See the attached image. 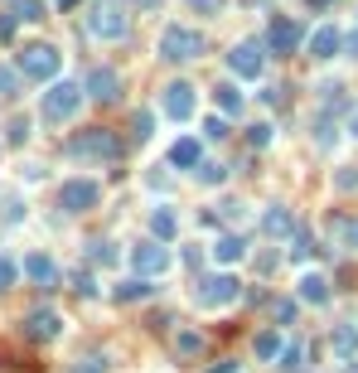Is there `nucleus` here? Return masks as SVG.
Segmentation results:
<instances>
[{"instance_id": "f257e3e1", "label": "nucleus", "mask_w": 358, "mask_h": 373, "mask_svg": "<svg viewBox=\"0 0 358 373\" xmlns=\"http://www.w3.org/2000/svg\"><path fill=\"white\" fill-rule=\"evenodd\" d=\"M126 29H131V20H126L121 0H92V10H87V34L92 39L116 44V39H126Z\"/></svg>"}, {"instance_id": "f03ea898", "label": "nucleus", "mask_w": 358, "mask_h": 373, "mask_svg": "<svg viewBox=\"0 0 358 373\" xmlns=\"http://www.w3.org/2000/svg\"><path fill=\"white\" fill-rule=\"evenodd\" d=\"M78 107H83V87H78V82H49V92L39 97V117H44L49 126H63Z\"/></svg>"}, {"instance_id": "7ed1b4c3", "label": "nucleus", "mask_w": 358, "mask_h": 373, "mask_svg": "<svg viewBox=\"0 0 358 373\" xmlns=\"http://www.w3.org/2000/svg\"><path fill=\"white\" fill-rule=\"evenodd\" d=\"M155 53L169 58V63H184V58H198L203 53V34L189 25H165L160 29V39H155Z\"/></svg>"}, {"instance_id": "20e7f679", "label": "nucleus", "mask_w": 358, "mask_h": 373, "mask_svg": "<svg viewBox=\"0 0 358 373\" xmlns=\"http://www.w3.org/2000/svg\"><path fill=\"white\" fill-rule=\"evenodd\" d=\"M237 296H242L237 276L218 271V276H203V281L194 286V306H198V310H223V306H233Z\"/></svg>"}, {"instance_id": "39448f33", "label": "nucleus", "mask_w": 358, "mask_h": 373, "mask_svg": "<svg viewBox=\"0 0 358 373\" xmlns=\"http://www.w3.org/2000/svg\"><path fill=\"white\" fill-rule=\"evenodd\" d=\"M58 68H63V53L54 49V44H29L25 53H20V73L34 82H54Z\"/></svg>"}, {"instance_id": "423d86ee", "label": "nucleus", "mask_w": 358, "mask_h": 373, "mask_svg": "<svg viewBox=\"0 0 358 373\" xmlns=\"http://www.w3.org/2000/svg\"><path fill=\"white\" fill-rule=\"evenodd\" d=\"M228 73H233L237 82H257L262 73H267V53H262V44H257V39L233 44V53H228Z\"/></svg>"}, {"instance_id": "0eeeda50", "label": "nucleus", "mask_w": 358, "mask_h": 373, "mask_svg": "<svg viewBox=\"0 0 358 373\" xmlns=\"http://www.w3.org/2000/svg\"><path fill=\"white\" fill-rule=\"evenodd\" d=\"M102 204V185L97 180H63V189H58V209L63 213H87V209H97Z\"/></svg>"}, {"instance_id": "6e6552de", "label": "nucleus", "mask_w": 358, "mask_h": 373, "mask_svg": "<svg viewBox=\"0 0 358 373\" xmlns=\"http://www.w3.org/2000/svg\"><path fill=\"white\" fill-rule=\"evenodd\" d=\"M131 266H136V276L155 281V276H165L169 266H174V252H169L165 242H136L131 247Z\"/></svg>"}, {"instance_id": "1a4fd4ad", "label": "nucleus", "mask_w": 358, "mask_h": 373, "mask_svg": "<svg viewBox=\"0 0 358 373\" xmlns=\"http://www.w3.org/2000/svg\"><path fill=\"white\" fill-rule=\"evenodd\" d=\"M116 151H121V141L111 131H102V126H92V131L68 141V156H78V160H111Z\"/></svg>"}, {"instance_id": "9d476101", "label": "nucleus", "mask_w": 358, "mask_h": 373, "mask_svg": "<svg viewBox=\"0 0 358 373\" xmlns=\"http://www.w3.org/2000/svg\"><path fill=\"white\" fill-rule=\"evenodd\" d=\"M194 107H198V97H194L189 82H169L165 92H160V112H165L169 121H189Z\"/></svg>"}, {"instance_id": "9b49d317", "label": "nucleus", "mask_w": 358, "mask_h": 373, "mask_svg": "<svg viewBox=\"0 0 358 373\" xmlns=\"http://www.w3.org/2000/svg\"><path fill=\"white\" fill-rule=\"evenodd\" d=\"M267 49L272 53H296L301 49V25H296V20H276V25L267 29Z\"/></svg>"}, {"instance_id": "f8f14e48", "label": "nucleus", "mask_w": 358, "mask_h": 373, "mask_svg": "<svg viewBox=\"0 0 358 373\" xmlns=\"http://www.w3.org/2000/svg\"><path fill=\"white\" fill-rule=\"evenodd\" d=\"M58 330H63V320H58V310H29V320H25V335L29 340H58Z\"/></svg>"}, {"instance_id": "ddd939ff", "label": "nucleus", "mask_w": 358, "mask_h": 373, "mask_svg": "<svg viewBox=\"0 0 358 373\" xmlns=\"http://www.w3.org/2000/svg\"><path fill=\"white\" fill-rule=\"evenodd\" d=\"M116 92H121V78H116L111 68H92V73H87V97H92V102H111Z\"/></svg>"}, {"instance_id": "4468645a", "label": "nucleus", "mask_w": 358, "mask_h": 373, "mask_svg": "<svg viewBox=\"0 0 358 373\" xmlns=\"http://www.w3.org/2000/svg\"><path fill=\"white\" fill-rule=\"evenodd\" d=\"M339 44H344V34H339L334 25L310 29V58H320V63H325V58H334V53H339Z\"/></svg>"}, {"instance_id": "2eb2a0df", "label": "nucleus", "mask_w": 358, "mask_h": 373, "mask_svg": "<svg viewBox=\"0 0 358 373\" xmlns=\"http://www.w3.org/2000/svg\"><path fill=\"white\" fill-rule=\"evenodd\" d=\"M169 165H179V170H198V165H203V146H198L194 136H179V141L169 146Z\"/></svg>"}, {"instance_id": "dca6fc26", "label": "nucleus", "mask_w": 358, "mask_h": 373, "mask_svg": "<svg viewBox=\"0 0 358 373\" xmlns=\"http://www.w3.org/2000/svg\"><path fill=\"white\" fill-rule=\"evenodd\" d=\"M25 276L29 281H39V286H54L58 281V262L49 257V252H29L25 257Z\"/></svg>"}, {"instance_id": "f3484780", "label": "nucleus", "mask_w": 358, "mask_h": 373, "mask_svg": "<svg viewBox=\"0 0 358 373\" xmlns=\"http://www.w3.org/2000/svg\"><path fill=\"white\" fill-rule=\"evenodd\" d=\"M242 257H247V238H242V233H223V238L213 242V262L233 266V262H242Z\"/></svg>"}, {"instance_id": "a211bd4d", "label": "nucleus", "mask_w": 358, "mask_h": 373, "mask_svg": "<svg viewBox=\"0 0 358 373\" xmlns=\"http://www.w3.org/2000/svg\"><path fill=\"white\" fill-rule=\"evenodd\" d=\"M296 291H301V301H305V306H330V281H325L320 271H305Z\"/></svg>"}, {"instance_id": "6ab92c4d", "label": "nucleus", "mask_w": 358, "mask_h": 373, "mask_svg": "<svg viewBox=\"0 0 358 373\" xmlns=\"http://www.w3.org/2000/svg\"><path fill=\"white\" fill-rule=\"evenodd\" d=\"M174 233H179V218L169 209H150V242H174Z\"/></svg>"}, {"instance_id": "aec40b11", "label": "nucleus", "mask_w": 358, "mask_h": 373, "mask_svg": "<svg viewBox=\"0 0 358 373\" xmlns=\"http://www.w3.org/2000/svg\"><path fill=\"white\" fill-rule=\"evenodd\" d=\"M252 349H257V359H262V364H272V359L286 354V335H281V330H262V335L252 340Z\"/></svg>"}, {"instance_id": "412c9836", "label": "nucleus", "mask_w": 358, "mask_h": 373, "mask_svg": "<svg viewBox=\"0 0 358 373\" xmlns=\"http://www.w3.org/2000/svg\"><path fill=\"white\" fill-rule=\"evenodd\" d=\"M262 228H267L272 238H291V233H296V218H291V209H281V204H276V209L262 213Z\"/></svg>"}, {"instance_id": "4be33fe9", "label": "nucleus", "mask_w": 358, "mask_h": 373, "mask_svg": "<svg viewBox=\"0 0 358 373\" xmlns=\"http://www.w3.org/2000/svg\"><path fill=\"white\" fill-rule=\"evenodd\" d=\"M334 354L344 359V364H354L358 354V325L349 320V325H334Z\"/></svg>"}, {"instance_id": "5701e85b", "label": "nucleus", "mask_w": 358, "mask_h": 373, "mask_svg": "<svg viewBox=\"0 0 358 373\" xmlns=\"http://www.w3.org/2000/svg\"><path fill=\"white\" fill-rule=\"evenodd\" d=\"M155 291V286H150V281H145V276H131V281H121V286H116V301H145V296Z\"/></svg>"}, {"instance_id": "b1692460", "label": "nucleus", "mask_w": 358, "mask_h": 373, "mask_svg": "<svg viewBox=\"0 0 358 373\" xmlns=\"http://www.w3.org/2000/svg\"><path fill=\"white\" fill-rule=\"evenodd\" d=\"M198 349H203V335H198V330H179V335H174V354H179V359H194Z\"/></svg>"}, {"instance_id": "393cba45", "label": "nucleus", "mask_w": 358, "mask_h": 373, "mask_svg": "<svg viewBox=\"0 0 358 373\" xmlns=\"http://www.w3.org/2000/svg\"><path fill=\"white\" fill-rule=\"evenodd\" d=\"M15 20H25V25H34V20H44L49 15V5L44 0H15V10H10Z\"/></svg>"}, {"instance_id": "a878e982", "label": "nucleus", "mask_w": 358, "mask_h": 373, "mask_svg": "<svg viewBox=\"0 0 358 373\" xmlns=\"http://www.w3.org/2000/svg\"><path fill=\"white\" fill-rule=\"evenodd\" d=\"M194 175H198V185H223V180H228V165H218V160H203Z\"/></svg>"}, {"instance_id": "bb28decb", "label": "nucleus", "mask_w": 358, "mask_h": 373, "mask_svg": "<svg viewBox=\"0 0 358 373\" xmlns=\"http://www.w3.org/2000/svg\"><path fill=\"white\" fill-rule=\"evenodd\" d=\"M315 141H320L325 151H334V146H339V136H334V121H330V117H325V112L315 117Z\"/></svg>"}, {"instance_id": "cd10ccee", "label": "nucleus", "mask_w": 358, "mask_h": 373, "mask_svg": "<svg viewBox=\"0 0 358 373\" xmlns=\"http://www.w3.org/2000/svg\"><path fill=\"white\" fill-rule=\"evenodd\" d=\"M218 107L228 112V117H233V112H242V92H237L233 82H223V87H218Z\"/></svg>"}, {"instance_id": "c85d7f7f", "label": "nucleus", "mask_w": 358, "mask_h": 373, "mask_svg": "<svg viewBox=\"0 0 358 373\" xmlns=\"http://www.w3.org/2000/svg\"><path fill=\"white\" fill-rule=\"evenodd\" d=\"M68 373H107V354H87V359H73Z\"/></svg>"}, {"instance_id": "c756f323", "label": "nucleus", "mask_w": 358, "mask_h": 373, "mask_svg": "<svg viewBox=\"0 0 358 373\" xmlns=\"http://www.w3.org/2000/svg\"><path fill=\"white\" fill-rule=\"evenodd\" d=\"M150 131H155V112H136V121H131V136H136V141H150Z\"/></svg>"}, {"instance_id": "7c9ffc66", "label": "nucleus", "mask_w": 358, "mask_h": 373, "mask_svg": "<svg viewBox=\"0 0 358 373\" xmlns=\"http://www.w3.org/2000/svg\"><path fill=\"white\" fill-rule=\"evenodd\" d=\"M20 92V68H5L0 63V97H15Z\"/></svg>"}, {"instance_id": "2f4dec72", "label": "nucleus", "mask_w": 358, "mask_h": 373, "mask_svg": "<svg viewBox=\"0 0 358 373\" xmlns=\"http://www.w3.org/2000/svg\"><path fill=\"white\" fill-rule=\"evenodd\" d=\"M301 359H305L301 345H286V354H281V364H276V369H281V373H296V369H301Z\"/></svg>"}, {"instance_id": "473e14b6", "label": "nucleus", "mask_w": 358, "mask_h": 373, "mask_svg": "<svg viewBox=\"0 0 358 373\" xmlns=\"http://www.w3.org/2000/svg\"><path fill=\"white\" fill-rule=\"evenodd\" d=\"M15 276H20V262H10V257L0 252V291H10V286H15Z\"/></svg>"}, {"instance_id": "72a5a7b5", "label": "nucleus", "mask_w": 358, "mask_h": 373, "mask_svg": "<svg viewBox=\"0 0 358 373\" xmlns=\"http://www.w3.org/2000/svg\"><path fill=\"white\" fill-rule=\"evenodd\" d=\"M92 262L111 266V262H116V247H111V242H92Z\"/></svg>"}, {"instance_id": "f704fd0d", "label": "nucleus", "mask_w": 358, "mask_h": 373, "mask_svg": "<svg viewBox=\"0 0 358 373\" xmlns=\"http://www.w3.org/2000/svg\"><path fill=\"white\" fill-rule=\"evenodd\" d=\"M29 141V117H15L10 121V146H25Z\"/></svg>"}, {"instance_id": "c9c22d12", "label": "nucleus", "mask_w": 358, "mask_h": 373, "mask_svg": "<svg viewBox=\"0 0 358 373\" xmlns=\"http://www.w3.org/2000/svg\"><path fill=\"white\" fill-rule=\"evenodd\" d=\"M272 315L281 320V325H291V320H296V301H272Z\"/></svg>"}, {"instance_id": "e433bc0d", "label": "nucleus", "mask_w": 358, "mask_h": 373, "mask_svg": "<svg viewBox=\"0 0 358 373\" xmlns=\"http://www.w3.org/2000/svg\"><path fill=\"white\" fill-rule=\"evenodd\" d=\"M223 5L228 0H189V10H198V15H223Z\"/></svg>"}, {"instance_id": "4c0bfd02", "label": "nucleus", "mask_w": 358, "mask_h": 373, "mask_svg": "<svg viewBox=\"0 0 358 373\" xmlns=\"http://www.w3.org/2000/svg\"><path fill=\"white\" fill-rule=\"evenodd\" d=\"M203 136H208V141H223V136H228L223 117H208V121H203Z\"/></svg>"}, {"instance_id": "58836bf2", "label": "nucleus", "mask_w": 358, "mask_h": 373, "mask_svg": "<svg viewBox=\"0 0 358 373\" xmlns=\"http://www.w3.org/2000/svg\"><path fill=\"white\" fill-rule=\"evenodd\" d=\"M252 146H257V151H267V146H272V126H267V121H262V126H252Z\"/></svg>"}, {"instance_id": "ea45409f", "label": "nucleus", "mask_w": 358, "mask_h": 373, "mask_svg": "<svg viewBox=\"0 0 358 373\" xmlns=\"http://www.w3.org/2000/svg\"><path fill=\"white\" fill-rule=\"evenodd\" d=\"M73 291H78V296H92L97 286H92V276H87V271H78V276H73Z\"/></svg>"}, {"instance_id": "a19ab883", "label": "nucleus", "mask_w": 358, "mask_h": 373, "mask_svg": "<svg viewBox=\"0 0 358 373\" xmlns=\"http://www.w3.org/2000/svg\"><path fill=\"white\" fill-rule=\"evenodd\" d=\"M339 233H344V238L358 247V218H344V223H339Z\"/></svg>"}, {"instance_id": "79ce46f5", "label": "nucleus", "mask_w": 358, "mask_h": 373, "mask_svg": "<svg viewBox=\"0 0 358 373\" xmlns=\"http://www.w3.org/2000/svg\"><path fill=\"white\" fill-rule=\"evenodd\" d=\"M334 185H339V189H354L358 185V170H354V175H349V170H339V175H334Z\"/></svg>"}, {"instance_id": "37998d69", "label": "nucleus", "mask_w": 358, "mask_h": 373, "mask_svg": "<svg viewBox=\"0 0 358 373\" xmlns=\"http://www.w3.org/2000/svg\"><path fill=\"white\" fill-rule=\"evenodd\" d=\"M208 373H237V359H218V364H213Z\"/></svg>"}, {"instance_id": "c03bdc74", "label": "nucleus", "mask_w": 358, "mask_h": 373, "mask_svg": "<svg viewBox=\"0 0 358 373\" xmlns=\"http://www.w3.org/2000/svg\"><path fill=\"white\" fill-rule=\"evenodd\" d=\"M15 34V15H0V39H10Z\"/></svg>"}, {"instance_id": "a18cd8bd", "label": "nucleus", "mask_w": 358, "mask_h": 373, "mask_svg": "<svg viewBox=\"0 0 358 373\" xmlns=\"http://www.w3.org/2000/svg\"><path fill=\"white\" fill-rule=\"evenodd\" d=\"M344 44H349V53H354V58H358V34H349V39H344Z\"/></svg>"}, {"instance_id": "49530a36", "label": "nucleus", "mask_w": 358, "mask_h": 373, "mask_svg": "<svg viewBox=\"0 0 358 373\" xmlns=\"http://www.w3.org/2000/svg\"><path fill=\"white\" fill-rule=\"evenodd\" d=\"M349 136H354V141H358V112H354V117H349Z\"/></svg>"}, {"instance_id": "de8ad7c7", "label": "nucleus", "mask_w": 358, "mask_h": 373, "mask_svg": "<svg viewBox=\"0 0 358 373\" xmlns=\"http://www.w3.org/2000/svg\"><path fill=\"white\" fill-rule=\"evenodd\" d=\"M58 5H73V0H58Z\"/></svg>"}]
</instances>
